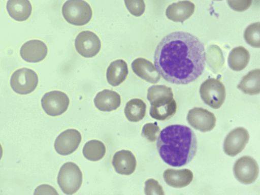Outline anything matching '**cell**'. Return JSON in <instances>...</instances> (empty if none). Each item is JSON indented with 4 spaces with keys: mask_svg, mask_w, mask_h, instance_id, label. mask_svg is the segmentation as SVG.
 Wrapping results in <instances>:
<instances>
[{
    "mask_svg": "<svg viewBox=\"0 0 260 195\" xmlns=\"http://www.w3.org/2000/svg\"><path fill=\"white\" fill-rule=\"evenodd\" d=\"M146 105L140 99H133L126 104L124 114L126 118L131 122H138L145 116Z\"/></svg>",
    "mask_w": 260,
    "mask_h": 195,
    "instance_id": "obj_24",
    "label": "cell"
},
{
    "mask_svg": "<svg viewBox=\"0 0 260 195\" xmlns=\"http://www.w3.org/2000/svg\"><path fill=\"white\" fill-rule=\"evenodd\" d=\"M249 139V133L246 129L243 127L234 128L227 135L224 139V153L230 156H236L244 149Z\"/></svg>",
    "mask_w": 260,
    "mask_h": 195,
    "instance_id": "obj_12",
    "label": "cell"
},
{
    "mask_svg": "<svg viewBox=\"0 0 260 195\" xmlns=\"http://www.w3.org/2000/svg\"><path fill=\"white\" fill-rule=\"evenodd\" d=\"M75 46L77 52L86 58L95 56L100 51L101 43L94 32L85 30L80 32L76 37Z\"/></svg>",
    "mask_w": 260,
    "mask_h": 195,
    "instance_id": "obj_10",
    "label": "cell"
},
{
    "mask_svg": "<svg viewBox=\"0 0 260 195\" xmlns=\"http://www.w3.org/2000/svg\"><path fill=\"white\" fill-rule=\"evenodd\" d=\"M249 59V51L244 47L238 46L231 51L228 57V63L232 70L240 71L248 65Z\"/></svg>",
    "mask_w": 260,
    "mask_h": 195,
    "instance_id": "obj_23",
    "label": "cell"
},
{
    "mask_svg": "<svg viewBox=\"0 0 260 195\" xmlns=\"http://www.w3.org/2000/svg\"><path fill=\"white\" fill-rule=\"evenodd\" d=\"M70 104L69 98L64 92L54 90L46 93L41 99L42 107L48 115H60L65 112Z\"/></svg>",
    "mask_w": 260,
    "mask_h": 195,
    "instance_id": "obj_9",
    "label": "cell"
},
{
    "mask_svg": "<svg viewBox=\"0 0 260 195\" xmlns=\"http://www.w3.org/2000/svg\"><path fill=\"white\" fill-rule=\"evenodd\" d=\"M144 191L147 195L165 194L162 187L154 179H149L145 181Z\"/></svg>",
    "mask_w": 260,
    "mask_h": 195,
    "instance_id": "obj_29",
    "label": "cell"
},
{
    "mask_svg": "<svg viewBox=\"0 0 260 195\" xmlns=\"http://www.w3.org/2000/svg\"><path fill=\"white\" fill-rule=\"evenodd\" d=\"M243 93L255 95L260 92V70L254 69L245 75L237 85Z\"/></svg>",
    "mask_w": 260,
    "mask_h": 195,
    "instance_id": "obj_22",
    "label": "cell"
},
{
    "mask_svg": "<svg viewBox=\"0 0 260 195\" xmlns=\"http://www.w3.org/2000/svg\"><path fill=\"white\" fill-rule=\"evenodd\" d=\"M125 6L129 12L135 16H141L145 10L144 0H124Z\"/></svg>",
    "mask_w": 260,
    "mask_h": 195,
    "instance_id": "obj_28",
    "label": "cell"
},
{
    "mask_svg": "<svg viewBox=\"0 0 260 195\" xmlns=\"http://www.w3.org/2000/svg\"><path fill=\"white\" fill-rule=\"evenodd\" d=\"M57 183L65 194L75 193L82 183V174L79 167L72 162L64 164L59 171Z\"/></svg>",
    "mask_w": 260,
    "mask_h": 195,
    "instance_id": "obj_5",
    "label": "cell"
},
{
    "mask_svg": "<svg viewBox=\"0 0 260 195\" xmlns=\"http://www.w3.org/2000/svg\"><path fill=\"white\" fill-rule=\"evenodd\" d=\"M128 73L126 62L123 59L116 60L112 62L107 68V81L113 86H118L126 79Z\"/></svg>",
    "mask_w": 260,
    "mask_h": 195,
    "instance_id": "obj_20",
    "label": "cell"
},
{
    "mask_svg": "<svg viewBox=\"0 0 260 195\" xmlns=\"http://www.w3.org/2000/svg\"><path fill=\"white\" fill-rule=\"evenodd\" d=\"M166 183L175 188H182L188 185L192 181L193 175L188 169L175 170L168 169L163 173Z\"/></svg>",
    "mask_w": 260,
    "mask_h": 195,
    "instance_id": "obj_18",
    "label": "cell"
},
{
    "mask_svg": "<svg viewBox=\"0 0 260 195\" xmlns=\"http://www.w3.org/2000/svg\"><path fill=\"white\" fill-rule=\"evenodd\" d=\"M160 129L157 122L147 123L142 129V136L148 141L154 142L158 138Z\"/></svg>",
    "mask_w": 260,
    "mask_h": 195,
    "instance_id": "obj_27",
    "label": "cell"
},
{
    "mask_svg": "<svg viewBox=\"0 0 260 195\" xmlns=\"http://www.w3.org/2000/svg\"><path fill=\"white\" fill-rule=\"evenodd\" d=\"M81 135L75 129H68L61 133L56 138L54 148L59 154L67 155L73 153L78 147Z\"/></svg>",
    "mask_w": 260,
    "mask_h": 195,
    "instance_id": "obj_13",
    "label": "cell"
},
{
    "mask_svg": "<svg viewBox=\"0 0 260 195\" xmlns=\"http://www.w3.org/2000/svg\"><path fill=\"white\" fill-rule=\"evenodd\" d=\"M214 1H222V0H214Z\"/></svg>",
    "mask_w": 260,
    "mask_h": 195,
    "instance_id": "obj_33",
    "label": "cell"
},
{
    "mask_svg": "<svg viewBox=\"0 0 260 195\" xmlns=\"http://www.w3.org/2000/svg\"><path fill=\"white\" fill-rule=\"evenodd\" d=\"M7 9L9 15L14 20L23 21L30 16L32 7L29 0H8Z\"/></svg>",
    "mask_w": 260,
    "mask_h": 195,
    "instance_id": "obj_21",
    "label": "cell"
},
{
    "mask_svg": "<svg viewBox=\"0 0 260 195\" xmlns=\"http://www.w3.org/2000/svg\"><path fill=\"white\" fill-rule=\"evenodd\" d=\"M48 49L46 45L42 41L32 40L25 42L21 47L20 54L25 61L29 62H38L46 56Z\"/></svg>",
    "mask_w": 260,
    "mask_h": 195,
    "instance_id": "obj_14",
    "label": "cell"
},
{
    "mask_svg": "<svg viewBox=\"0 0 260 195\" xmlns=\"http://www.w3.org/2000/svg\"><path fill=\"white\" fill-rule=\"evenodd\" d=\"M106 153V147L103 142L96 140L88 141L83 148V154L88 160L98 161L102 159Z\"/></svg>",
    "mask_w": 260,
    "mask_h": 195,
    "instance_id": "obj_25",
    "label": "cell"
},
{
    "mask_svg": "<svg viewBox=\"0 0 260 195\" xmlns=\"http://www.w3.org/2000/svg\"><path fill=\"white\" fill-rule=\"evenodd\" d=\"M95 107L100 111L110 112L117 109L121 104V98L116 92L104 89L97 93L94 99Z\"/></svg>",
    "mask_w": 260,
    "mask_h": 195,
    "instance_id": "obj_19",
    "label": "cell"
},
{
    "mask_svg": "<svg viewBox=\"0 0 260 195\" xmlns=\"http://www.w3.org/2000/svg\"><path fill=\"white\" fill-rule=\"evenodd\" d=\"M134 73L141 78L151 83H156L160 79V75L149 60L144 58L135 59L132 63Z\"/></svg>",
    "mask_w": 260,
    "mask_h": 195,
    "instance_id": "obj_15",
    "label": "cell"
},
{
    "mask_svg": "<svg viewBox=\"0 0 260 195\" xmlns=\"http://www.w3.org/2000/svg\"><path fill=\"white\" fill-rule=\"evenodd\" d=\"M38 84V77L33 70L23 68L15 71L10 79L12 89L17 93L27 94L32 92Z\"/></svg>",
    "mask_w": 260,
    "mask_h": 195,
    "instance_id": "obj_7",
    "label": "cell"
},
{
    "mask_svg": "<svg viewBox=\"0 0 260 195\" xmlns=\"http://www.w3.org/2000/svg\"><path fill=\"white\" fill-rule=\"evenodd\" d=\"M195 6L189 1H182L169 5L166 10L167 17L174 22H183L194 13Z\"/></svg>",
    "mask_w": 260,
    "mask_h": 195,
    "instance_id": "obj_17",
    "label": "cell"
},
{
    "mask_svg": "<svg viewBox=\"0 0 260 195\" xmlns=\"http://www.w3.org/2000/svg\"><path fill=\"white\" fill-rule=\"evenodd\" d=\"M233 172L236 178L241 183L249 184L257 178L259 168L256 160L250 156H243L234 164Z\"/></svg>",
    "mask_w": 260,
    "mask_h": 195,
    "instance_id": "obj_8",
    "label": "cell"
},
{
    "mask_svg": "<svg viewBox=\"0 0 260 195\" xmlns=\"http://www.w3.org/2000/svg\"><path fill=\"white\" fill-rule=\"evenodd\" d=\"M3 148H2L1 145L0 144V159H1V158L3 156Z\"/></svg>",
    "mask_w": 260,
    "mask_h": 195,
    "instance_id": "obj_32",
    "label": "cell"
},
{
    "mask_svg": "<svg viewBox=\"0 0 260 195\" xmlns=\"http://www.w3.org/2000/svg\"><path fill=\"white\" fill-rule=\"evenodd\" d=\"M58 194L56 190L52 186L47 185L43 184L38 186L35 191L34 194Z\"/></svg>",
    "mask_w": 260,
    "mask_h": 195,
    "instance_id": "obj_31",
    "label": "cell"
},
{
    "mask_svg": "<svg viewBox=\"0 0 260 195\" xmlns=\"http://www.w3.org/2000/svg\"><path fill=\"white\" fill-rule=\"evenodd\" d=\"M244 37L248 45L253 47L259 48L260 23H253L247 27L244 31Z\"/></svg>",
    "mask_w": 260,
    "mask_h": 195,
    "instance_id": "obj_26",
    "label": "cell"
},
{
    "mask_svg": "<svg viewBox=\"0 0 260 195\" xmlns=\"http://www.w3.org/2000/svg\"><path fill=\"white\" fill-rule=\"evenodd\" d=\"M230 7L234 11L243 12L251 5L252 0H227Z\"/></svg>",
    "mask_w": 260,
    "mask_h": 195,
    "instance_id": "obj_30",
    "label": "cell"
},
{
    "mask_svg": "<svg viewBox=\"0 0 260 195\" xmlns=\"http://www.w3.org/2000/svg\"><path fill=\"white\" fill-rule=\"evenodd\" d=\"M112 165L117 173L129 175L135 171L137 161L132 152L129 150H121L114 154L112 159Z\"/></svg>",
    "mask_w": 260,
    "mask_h": 195,
    "instance_id": "obj_16",
    "label": "cell"
},
{
    "mask_svg": "<svg viewBox=\"0 0 260 195\" xmlns=\"http://www.w3.org/2000/svg\"><path fill=\"white\" fill-rule=\"evenodd\" d=\"M173 96L171 87L163 85L150 86L147 95L151 105L150 116L157 120H166L172 118L175 114L177 108Z\"/></svg>",
    "mask_w": 260,
    "mask_h": 195,
    "instance_id": "obj_3",
    "label": "cell"
},
{
    "mask_svg": "<svg viewBox=\"0 0 260 195\" xmlns=\"http://www.w3.org/2000/svg\"><path fill=\"white\" fill-rule=\"evenodd\" d=\"M203 44L188 32L175 31L158 44L154 55L157 72L168 82L187 84L195 81L205 67Z\"/></svg>",
    "mask_w": 260,
    "mask_h": 195,
    "instance_id": "obj_1",
    "label": "cell"
},
{
    "mask_svg": "<svg viewBox=\"0 0 260 195\" xmlns=\"http://www.w3.org/2000/svg\"><path fill=\"white\" fill-rule=\"evenodd\" d=\"M200 93L203 102L215 109L221 107L226 97L224 84L218 79L212 78H208L202 83Z\"/></svg>",
    "mask_w": 260,
    "mask_h": 195,
    "instance_id": "obj_6",
    "label": "cell"
},
{
    "mask_svg": "<svg viewBox=\"0 0 260 195\" xmlns=\"http://www.w3.org/2000/svg\"><path fill=\"white\" fill-rule=\"evenodd\" d=\"M187 120L193 128L204 133L214 128L216 118L214 114L208 110L202 107H194L189 110Z\"/></svg>",
    "mask_w": 260,
    "mask_h": 195,
    "instance_id": "obj_11",
    "label": "cell"
},
{
    "mask_svg": "<svg viewBox=\"0 0 260 195\" xmlns=\"http://www.w3.org/2000/svg\"><path fill=\"white\" fill-rule=\"evenodd\" d=\"M157 139V149L160 157L172 167L187 165L197 151L196 135L190 127L184 125L167 126L160 131Z\"/></svg>",
    "mask_w": 260,
    "mask_h": 195,
    "instance_id": "obj_2",
    "label": "cell"
},
{
    "mask_svg": "<svg viewBox=\"0 0 260 195\" xmlns=\"http://www.w3.org/2000/svg\"><path fill=\"white\" fill-rule=\"evenodd\" d=\"M62 14L68 23L76 26L88 23L92 15L90 6L83 0L67 1L62 6Z\"/></svg>",
    "mask_w": 260,
    "mask_h": 195,
    "instance_id": "obj_4",
    "label": "cell"
}]
</instances>
